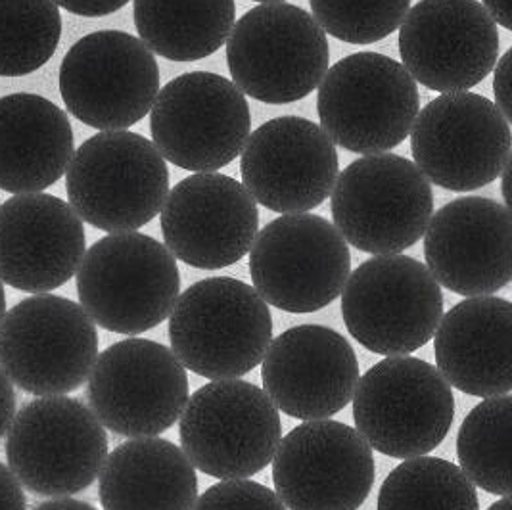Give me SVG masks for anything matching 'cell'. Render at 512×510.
I'll return each mask as SVG.
<instances>
[{
  "label": "cell",
  "instance_id": "obj_16",
  "mask_svg": "<svg viewBox=\"0 0 512 510\" xmlns=\"http://www.w3.org/2000/svg\"><path fill=\"white\" fill-rule=\"evenodd\" d=\"M187 369L158 342L127 338L104 349L89 376L87 399L104 428L125 438H154L187 407Z\"/></svg>",
  "mask_w": 512,
  "mask_h": 510
},
{
  "label": "cell",
  "instance_id": "obj_7",
  "mask_svg": "<svg viewBox=\"0 0 512 510\" xmlns=\"http://www.w3.org/2000/svg\"><path fill=\"white\" fill-rule=\"evenodd\" d=\"M227 64L244 96L265 104H292L321 85L330 47L309 12L288 2H271L248 10L233 25Z\"/></svg>",
  "mask_w": 512,
  "mask_h": 510
},
{
  "label": "cell",
  "instance_id": "obj_23",
  "mask_svg": "<svg viewBox=\"0 0 512 510\" xmlns=\"http://www.w3.org/2000/svg\"><path fill=\"white\" fill-rule=\"evenodd\" d=\"M85 252L83 221L62 198L16 194L0 206L2 284L48 294L77 275Z\"/></svg>",
  "mask_w": 512,
  "mask_h": 510
},
{
  "label": "cell",
  "instance_id": "obj_35",
  "mask_svg": "<svg viewBox=\"0 0 512 510\" xmlns=\"http://www.w3.org/2000/svg\"><path fill=\"white\" fill-rule=\"evenodd\" d=\"M0 510H27L24 487L6 464L0 463Z\"/></svg>",
  "mask_w": 512,
  "mask_h": 510
},
{
  "label": "cell",
  "instance_id": "obj_30",
  "mask_svg": "<svg viewBox=\"0 0 512 510\" xmlns=\"http://www.w3.org/2000/svg\"><path fill=\"white\" fill-rule=\"evenodd\" d=\"M62 39L54 0H0V77L41 70Z\"/></svg>",
  "mask_w": 512,
  "mask_h": 510
},
{
  "label": "cell",
  "instance_id": "obj_15",
  "mask_svg": "<svg viewBox=\"0 0 512 510\" xmlns=\"http://www.w3.org/2000/svg\"><path fill=\"white\" fill-rule=\"evenodd\" d=\"M409 135L413 163L451 192L488 186L511 163V125L482 94H440L419 110Z\"/></svg>",
  "mask_w": 512,
  "mask_h": 510
},
{
  "label": "cell",
  "instance_id": "obj_5",
  "mask_svg": "<svg viewBox=\"0 0 512 510\" xmlns=\"http://www.w3.org/2000/svg\"><path fill=\"white\" fill-rule=\"evenodd\" d=\"M330 211L336 231L359 252L401 254L424 236L434 192L411 160L390 152L371 154L338 173Z\"/></svg>",
  "mask_w": 512,
  "mask_h": 510
},
{
  "label": "cell",
  "instance_id": "obj_25",
  "mask_svg": "<svg viewBox=\"0 0 512 510\" xmlns=\"http://www.w3.org/2000/svg\"><path fill=\"white\" fill-rule=\"evenodd\" d=\"M73 154V129L62 108L41 94L0 98V190L43 192L66 175Z\"/></svg>",
  "mask_w": 512,
  "mask_h": 510
},
{
  "label": "cell",
  "instance_id": "obj_36",
  "mask_svg": "<svg viewBox=\"0 0 512 510\" xmlns=\"http://www.w3.org/2000/svg\"><path fill=\"white\" fill-rule=\"evenodd\" d=\"M16 407H18V397H16L14 384L0 369V438L6 436L12 420L16 417Z\"/></svg>",
  "mask_w": 512,
  "mask_h": 510
},
{
  "label": "cell",
  "instance_id": "obj_37",
  "mask_svg": "<svg viewBox=\"0 0 512 510\" xmlns=\"http://www.w3.org/2000/svg\"><path fill=\"white\" fill-rule=\"evenodd\" d=\"M482 6L488 10L495 24L503 29H511V0H484Z\"/></svg>",
  "mask_w": 512,
  "mask_h": 510
},
{
  "label": "cell",
  "instance_id": "obj_13",
  "mask_svg": "<svg viewBox=\"0 0 512 510\" xmlns=\"http://www.w3.org/2000/svg\"><path fill=\"white\" fill-rule=\"evenodd\" d=\"M351 273L348 242L325 217L286 213L257 231L250 275L267 305L315 313L340 298Z\"/></svg>",
  "mask_w": 512,
  "mask_h": 510
},
{
  "label": "cell",
  "instance_id": "obj_38",
  "mask_svg": "<svg viewBox=\"0 0 512 510\" xmlns=\"http://www.w3.org/2000/svg\"><path fill=\"white\" fill-rule=\"evenodd\" d=\"M33 510H96L93 505L79 501V499H71V497H58L47 503H41L39 507Z\"/></svg>",
  "mask_w": 512,
  "mask_h": 510
},
{
  "label": "cell",
  "instance_id": "obj_12",
  "mask_svg": "<svg viewBox=\"0 0 512 510\" xmlns=\"http://www.w3.org/2000/svg\"><path fill=\"white\" fill-rule=\"evenodd\" d=\"M150 131L165 162L194 173H215L242 154L252 114L233 81L210 71H190L160 89L150 110Z\"/></svg>",
  "mask_w": 512,
  "mask_h": 510
},
{
  "label": "cell",
  "instance_id": "obj_32",
  "mask_svg": "<svg viewBox=\"0 0 512 510\" xmlns=\"http://www.w3.org/2000/svg\"><path fill=\"white\" fill-rule=\"evenodd\" d=\"M192 510H286L279 495L254 480H223L198 495Z\"/></svg>",
  "mask_w": 512,
  "mask_h": 510
},
{
  "label": "cell",
  "instance_id": "obj_3",
  "mask_svg": "<svg viewBox=\"0 0 512 510\" xmlns=\"http://www.w3.org/2000/svg\"><path fill=\"white\" fill-rule=\"evenodd\" d=\"M68 204L98 231L135 232L169 194V169L152 140L131 131H100L73 154L66 171Z\"/></svg>",
  "mask_w": 512,
  "mask_h": 510
},
{
  "label": "cell",
  "instance_id": "obj_14",
  "mask_svg": "<svg viewBox=\"0 0 512 510\" xmlns=\"http://www.w3.org/2000/svg\"><path fill=\"white\" fill-rule=\"evenodd\" d=\"M160 68L139 37L94 31L66 52L60 94L71 116L98 131H125L150 114Z\"/></svg>",
  "mask_w": 512,
  "mask_h": 510
},
{
  "label": "cell",
  "instance_id": "obj_21",
  "mask_svg": "<svg viewBox=\"0 0 512 510\" xmlns=\"http://www.w3.org/2000/svg\"><path fill=\"white\" fill-rule=\"evenodd\" d=\"M426 269L466 298L491 296L512 279L511 209L489 198H457L432 213L424 231Z\"/></svg>",
  "mask_w": 512,
  "mask_h": 510
},
{
  "label": "cell",
  "instance_id": "obj_39",
  "mask_svg": "<svg viewBox=\"0 0 512 510\" xmlns=\"http://www.w3.org/2000/svg\"><path fill=\"white\" fill-rule=\"evenodd\" d=\"M509 169H511V163L503 169V173H501V186H503V198H505V206L509 208V204H511V198H509Z\"/></svg>",
  "mask_w": 512,
  "mask_h": 510
},
{
  "label": "cell",
  "instance_id": "obj_28",
  "mask_svg": "<svg viewBox=\"0 0 512 510\" xmlns=\"http://www.w3.org/2000/svg\"><path fill=\"white\" fill-rule=\"evenodd\" d=\"M512 397H486L466 415L457 436L459 468L491 495L511 497Z\"/></svg>",
  "mask_w": 512,
  "mask_h": 510
},
{
  "label": "cell",
  "instance_id": "obj_1",
  "mask_svg": "<svg viewBox=\"0 0 512 510\" xmlns=\"http://www.w3.org/2000/svg\"><path fill=\"white\" fill-rule=\"evenodd\" d=\"M271 340L269 305L254 286L233 277L194 282L169 313L171 351L187 371L210 380L254 371Z\"/></svg>",
  "mask_w": 512,
  "mask_h": 510
},
{
  "label": "cell",
  "instance_id": "obj_4",
  "mask_svg": "<svg viewBox=\"0 0 512 510\" xmlns=\"http://www.w3.org/2000/svg\"><path fill=\"white\" fill-rule=\"evenodd\" d=\"M361 438L392 459H415L442 445L455 420V395L434 365L386 357L365 372L353 394Z\"/></svg>",
  "mask_w": 512,
  "mask_h": 510
},
{
  "label": "cell",
  "instance_id": "obj_31",
  "mask_svg": "<svg viewBox=\"0 0 512 510\" xmlns=\"http://www.w3.org/2000/svg\"><path fill=\"white\" fill-rule=\"evenodd\" d=\"M313 18L330 37L348 45H373L403 24L411 0H309Z\"/></svg>",
  "mask_w": 512,
  "mask_h": 510
},
{
  "label": "cell",
  "instance_id": "obj_18",
  "mask_svg": "<svg viewBox=\"0 0 512 510\" xmlns=\"http://www.w3.org/2000/svg\"><path fill=\"white\" fill-rule=\"evenodd\" d=\"M497 24L478 0H420L399 25L403 68L436 93H466L495 68Z\"/></svg>",
  "mask_w": 512,
  "mask_h": 510
},
{
  "label": "cell",
  "instance_id": "obj_20",
  "mask_svg": "<svg viewBox=\"0 0 512 510\" xmlns=\"http://www.w3.org/2000/svg\"><path fill=\"white\" fill-rule=\"evenodd\" d=\"M240 156L242 185L257 204L284 215L319 208L340 173L334 142L317 123L298 116L257 127Z\"/></svg>",
  "mask_w": 512,
  "mask_h": 510
},
{
  "label": "cell",
  "instance_id": "obj_2",
  "mask_svg": "<svg viewBox=\"0 0 512 510\" xmlns=\"http://www.w3.org/2000/svg\"><path fill=\"white\" fill-rule=\"evenodd\" d=\"M181 273L165 244L142 232L94 242L77 269L79 305L104 330L137 336L169 319Z\"/></svg>",
  "mask_w": 512,
  "mask_h": 510
},
{
  "label": "cell",
  "instance_id": "obj_11",
  "mask_svg": "<svg viewBox=\"0 0 512 510\" xmlns=\"http://www.w3.org/2000/svg\"><path fill=\"white\" fill-rule=\"evenodd\" d=\"M98 357V332L79 303L37 294L6 311L0 325V369L37 397L81 388Z\"/></svg>",
  "mask_w": 512,
  "mask_h": 510
},
{
  "label": "cell",
  "instance_id": "obj_6",
  "mask_svg": "<svg viewBox=\"0 0 512 510\" xmlns=\"http://www.w3.org/2000/svg\"><path fill=\"white\" fill-rule=\"evenodd\" d=\"M419 110L415 79L378 52H357L328 68L317 94L328 139L361 156L394 150L409 137Z\"/></svg>",
  "mask_w": 512,
  "mask_h": 510
},
{
  "label": "cell",
  "instance_id": "obj_8",
  "mask_svg": "<svg viewBox=\"0 0 512 510\" xmlns=\"http://www.w3.org/2000/svg\"><path fill=\"white\" fill-rule=\"evenodd\" d=\"M181 449L217 480H248L271 464L282 440L280 411L256 384L211 380L188 397L179 418Z\"/></svg>",
  "mask_w": 512,
  "mask_h": 510
},
{
  "label": "cell",
  "instance_id": "obj_19",
  "mask_svg": "<svg viewBox=\"0 0 512 510\" xmlns=\"http://www.w3.org/2000/svg\"><path fill=\"white\" fill-rule=\"evenodd\" d=\"M175 259L217 271L238 263L256 240L259 209L246 186L221 173H194L169 190L160 211Z\"/></svg>",
  "mask_w": 512,
  "mask_h": 510
},
{
  "label": "cell",
  "instance_id": "obj_29",
  "mask_svg": "<svg viewBox=\"0 0 512 510\" xmlns=\"http://www.w3.org/2000/svg\"><path fill=\"white\" fill-rule=\"evenodd\" d=\"M376 509L480 510V499L457 464L422 455L403 461L386 476Z\"/></svg>",
  "mask_w": 512,
  "mask_h": 510
},
{
  "label": "cell",
  "instance_id": "obj_9",
  "mask_svg": "<svg viewBox=\"0 0 512 510\" xmlns=\"http://www.w3.org/2000/svg\"><path fill=\"white\" fill-rule=\"evenodd\" d=\"M4 451L22 487L58 499L93 486L108 457V434L81 401L48 395L16 413Z\"/></svg>",
  "mask_w": 512,
  "mask_h": 510
},
{
  "label": "cell",
  "instance_id": "obj_34",
  "mask_svg": "<svg viewBox=\"0 0 512 510\" xmlns=\"http://www.w3.org/2000/svg\"><path fill=\"white\" fill-rule=\"evenodd\" d=\"M58 8L62 6L70 14L85 18H102L121 10L129 0H54Z\"/></svg>",
  "mask_w": 512,
  "mask_h": 510
},
{
  "label": "cell",
  "instance_id": "obj_26",
  "mask_svg": "<svg viewBox=\"0 0 512 510\" xmlns=\"http://www.w3.org/2000/svg\"><path fill=\"white\" fill-rule=\"evenodd\" d=\"M104 510H192L198 476L185 451L163 438H133L108 453L98 474Z\"/></svg>",
  "mask_w": 512,
  "mask_h": 510
},
{
  "label": "cell",
  "instance_id": "obj_27",
  "mask_svg": "<svg viewBox=\"0 0 512 510\" xmlns=\"http://www.w3.org/2000/svg\"><path fill=\"white\" fill-rule=\"evenodd\" d=\"M140 41L171 62L215 54L231 35L234 0H133Z\"/></svg>",
  "mask_w": 512,
  "mask_h": 510
},
{
  "label": "cell",
  "instance_id": "obj_22",
  "mask_svg": "<svg viewBox=\"0 0 512 510\" xmlns=\"http://www.w3.org/2000/svg\"><path fill=\"white\" fill-rule=\"evenodd\" d=\"M359 361L350 342L321 325L284 330L261 361L265 394L284 415L325 420L344 411L359 382Z\"/></svg>",
  "mask_w": 512,
  "mask_h": 510
},
{
  "label": "cell",
  "instance_id": "obj_33",
  "mask_svg": "<svg viewBox=\"0 0 512 510\" xmlns=\"http://www.w3.org/2000/svg\"><path fill=\"white\" fill-rule=\"evenodd\" d=\"M511 58L512 52H505L503 58L495 64V75H493V94H495V106L499 112L511 121Z\"/></svg>",
  "mask_w": 512,
  "mask_h": 510
},
{
  "label": "cell",
  "instance_id": "obj_24",
  "mask_svg": "<svg viewBox=\"0 0 512 510\" xmlns=\"http://www.w3.org/2000/svg\"><path fill=\"white\" fill-rule=\"evenodd\" d=\"M512 303L495 296L466 298L436 328V369L451 388L474 397L509 395Z\"/></svg>",
  "mask_w": 512,
  "mask_h": 510
},
{
  "label": "cell",
  "instance_id": "obj_40",
  "mask_svg": "<svg viewBox=\"0 0 512 510\" xmlns=\"http://www.w3.org/2000/svg\"><path fill=\"white\" fill-rule=\"evenodd\" d=\"M488 510H512L511 497H501L497 503H493Z\"/></svg>",
  "mask_w": 512,
  "mask_h": 510
},
{
  "label": "cell",
  "instance_id": "obj_41",
  "mask_svg": "<svg viewBox=\"0 0 512 510\" xmlns=\"http://www.w3.org/2000/svg\"><path fill=\"white\" fill-rule=\"evenodd\" d=\"M4 315H6V294H4V284L0 280V325L4 321Z\"/></svg>",
  "mask_w": 512,
  "mask_h": 510
},
{
  "label": "cell",
  "instance_id": "obj_10",
  "mask_svg": "<svg viewBox=\"0 0 512 510\" xmlns=\"http://www.w3.org/2000/svg\"><path fill=\"white\" fill-rule=\"evenodd\" d=\"M342 317L369 351L401 357L424 348L443 317L442 286L409 255H374L342 290Z\"/></svg>",
  "mask_w": 512,
  "mask_h": 510
},
{
  "label": "cell",
  "instance_id": "obj_17",
  "mask_svg": "<svg viewBox=\"0 0 512 510\" xmlns=\"http://www.w3.org/2000/svg\"><path fill=\"white\" fill-rule=\"evenodd\" d=\"M273 484L288 510H357L376 478L373 449L338 420H305L280 440Z\"/></svg>",
  "mask_w": 512,
  "mask_h": 510
},
{
  "label": "cell",
  "instance_id": "obj_42",
  "mask_svg": "<svg viewBox=\"0 0 512 510\" xmlns=\"http://www.w3.org/2000/svg\"><path fill=\"white\" fill-rule=\"evenodd\" d=\"M256 2H261V4H271V2H284V0H256Z\"/></svg>",
  "mask_w": 512,
  "mask_h": 510
}]
</instances>
